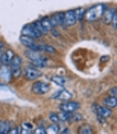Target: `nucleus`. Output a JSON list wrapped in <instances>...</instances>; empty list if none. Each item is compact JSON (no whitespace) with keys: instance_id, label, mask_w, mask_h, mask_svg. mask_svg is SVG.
<instances>
[{"instance_id":"f257e3e1","label":"nucleus","mask_w":117,"mask_h":134,"mask_svg":"<svg viewBox=\"0 0 117 134\" xmlns=\"http://www.w3.org/2000/svg\"><path fill=\"white\" fill-rule=\"evenodd\" d=\"M106 4H98L93 6L91 9H89L88 11H85V16H86V20L88 21H95V20H99L101 16L103 15V11L106 10Z\"/></svg>"},{"instance_id":"f03ea898","label":"nucleus","mask_w":117,"mask_h":134,"mask_svg":"<svg viewBox=\"0 0 117 134\" xmlns=\"http://www.w3.org/2000/svg\"><path fill=\"white\" fill-rule=\"evenodd\" d=\"M10 66V72L12 77H20L21 76V66H22V58L19 55H15L12 60L9 63Z\"/></svg>"},{"instance_id":"7ed1b4c3","label":"nucleus","mask_w":117,"mask_h":134,"mask_svg":"<svg viewBox=\"0 0 117 134\" xmlns=\"http://www.w3.org/2000/svg\"><path fill=\"white\" fill-rule=\"evenodd\" d=\"M49 90H51L49 83L42 82V81L35 82L32 86V91H33V93H36V94H44L47 92H49Z\"/></svg>"},{"instance_id":"20e7f679","label":"nucleus","mask_w":117,"mask_h":134,"mask_svg":"<svg viewBox=\"0 0 117 134\" xmlns=\"http://www.w3.org/2000/svg\"><path fill=\"white\" fill-rule=\"evenodd\" d=\"M80 104L78 102H74V100H66L59 104V109L61 112H67V113H73L74 110L79 109Z\"/></svg>"},{"instance_id":"39448f33","label":"nucleus","mask_w":117,"mask_h":134,"mask_svg":"<svg viewBox=\"0 0 117 134\" xmlns=\"http://www.w3.org/2000/svg\"><path fill=\"white\" fill-rule=\"evenodd\" d=\"M93 110L95 112L96 115H100L102 118H108V117H111V114H112V112H111L110 108L105 107V105H100L98 103H94L93 104Z\"/></svg>"},{"instance_id":"423d86ee","label":"nucleus","mask_w":117,"mask_h":134,"mask_svg":"<svg viewBox=\"0 0 117 134\" xmlns=\"http://www.w3.org/2000/svg\"><path fill=\"white\" fill-rule=\"evenodd\" d=\"M21 73H22V76L25 77L26 80H28V81H33V80L38 78V77L42 75V73L38 71L37 68H33V67H31V66L26 67V68H25Z\"/></svg>"},{"instance_id":"0eeeda50","label":"nucleus","mask_w":117,"mask_h":134,"mask_svg":"<svg viewBox=\"0 0 117 134\" xmlns=\"http://www.w3.org/2000/svg\"><path fill=\"white\" fill-rule=\"evenodd\" d=\"M21 34H22L23 36L31 37V38H33V40H36V38H40L41 36H42L41 34H38L37 31H36V30L33 29L32 24L25 25V26H23V29H22V31H21Z\"/></svg>"},{"instance_id":"6e6552de","label":"nucleus","mask_w":117,"mask_h":134,"mask_svg":"<svg viewBox=\"0 0 117 134\" xmlns=\"http://www.w3.org/2000/svg\"><path fill=\"white\" fill-rule=\"evenodd\" d=\"M73 97V93H70L69 91H67V90H64V88H62L61 91H57L53 96H52V98L53 99H62V100H68L70 99Z\"/></svg>"},{"instance_id":"1a4fd4ad","label":"nucleus","mask_w":117,"mask_h":134,"mask_svg":"<svg viewBox=\"0 0 117 134\" xmlns=\"http://www.w3.org/2000/svg\"><path fill=\"white\" fill-rule=\"evenodd\" d=\"M64 21H66V26H73L76 23V19H75V14H74V10H69L64 13Z\"/></svg>"},{"instance_id":"9d476101","label":"nucleus","mask_w":117,"mask_h":134,"mask_svg":"<svg viewBox=\"0 0 117 134\" xmlns=\"http://www.w3.org/2000/svg\"><path fill=\"white\" fill-rule=\"evenodd\" d=\"M116 14V10L115 9H106L103 11V15H102V20H103V24L106 25H110L111 21H112V18L113 15Z\"/></svg>"},{"instance_id":"9b49d317","label":"nucleus","mask_w":117,"mask_h":134,"mask_svg":"<svg viewBox=\"0 0 117 134\" xmlns=\"http://www.w3.org/2000/svg\"><path fill=\"white\" fill-rule=\"evenodd\" d=\"M25 55H26V57L30 58L31 61H36V60H41V58H43L44 56H43L41 52H36V51H32V50H30V48H27L26 51H25Z\"/></svg>"},{"instance_id":"f8f14e48","label":"nucleus","mask_w":117,"mask_h":134,"mask_svg":"<svg viewBox=\"0 0 117 134\" xmlns=\"http://www.w3.org/2000/svg\"><path fill=\"white\" fill-rule=\"evenodd\" d=\"M15 56L14 51H11V50H8V51H5L3 53V56H1V63L4 65V66H8L10 63V61L12 60V57Z\"/></svg>"},{"instance_id":"ddd939ff","label":"nucleus","mask_w":117,"mask_h":134,"mask_svg":"<svg viewBox=\"0 0 117 134\" xmlns=\"http://www.w3.org/2000/svg\"><path fill=\"white\" fill-rule=\"evenodd\" d=\"M20 42L22 43L23 46H26V47H28V48H31L33 45L36 43L33 38L27 37V36H23V35H21V36H20Z\"/></svg>"},{"instance_id":"4468645a","label":"nucleus","mask_w":117,"mask_h":134,"mask_svg":"<svg viewBox=\"0 0 117 134\" xmlns=\"http://www.w3.org/2000/svg\"><path fill=\"white\" fill-rule=\"evenodd\" d=\"M47 58L43 57L41 58V60H36V61H31V63H30V66L33 67V68H36V67H38V68H43V67L47 66Z\"/></svg>"},{"instance_id":"2eb2a0df","label":"nucleus","mask_w":117,"mask_h":134,"mask_svg":"<svg viewBox=\"0 0 117 134\" xmlns=\"http://www.w3.org/2000/svg\"><path fill=\"white\" fill-rule=\"evenodd\" d=\"M103 105H105V107H107V108H110V109H111V108H115V107H116L117 105V100H116V98H113V97H106V98H105V99H103Z\"/></svg>"},{"instance_id":"dca6fc26","label":"nucleus","mask_w":117,"mask_h":134,"mask_svg":"<svg viewBox=\"0 0 117 134\" xmlns=\"http://www.w3.org/2000/svg\"><path fill=\"white\" fill-rule=\"evenodd\" d=\"M10 128H11V125H10L9 122H6V120L0 122V134H8Z\"/></svg>"},{"instance_id":"f3484780","label":"nucleus","mask_w":117,"mask_h":134,"mask_svg":"<svg viewBox=\"0 0 117 134\" xmlns=\"http://www.w3.org/2000/svg\"><path fill=\"white\" fill-rule=\"evenodd\" d=\"M51 81L53 82V83H56L57 86H59V87H64V85H66V80L61 76H52Z\"/></svg>"},{"instance_id":"a211bd4d","label":"nucleus","mask_w":117,"mask_h":134,"mask_svg":"<svg viewBox=\"0 0 117 134\" xmlns=\"http://www.w3.org/2000/svg\"><path fill=\"white\" fill-rule=\"evenodd\" d=\"M41 25H42V27L44 29L46 32H49V31L53 29V26H52V24L49 23V19H48V18H44V19L41 20Z\"/></svg>"},{"instance_id":"6ab92c4d","label":"nucleus","mask_w":117,"mask_h":134,"mask_svg":"<svg viewBox=\"0 0 117 134\" xmlns=\"http://www.w3.org/2000/svg\"><path fill=\"white\" fill-rule=\"evenodd\" d=\"M94 130L90 125L85 124V125H81L79 129H78V134H93Z\"/></svg>"},{"instance_id":"aec40b11","label":"nucleus","mask_w":117,"mask_h":134,"mask_svg":"<svg viewBox=\"0 0 117 134\" xmlns=\"http://www.w3.org/2000/svg\"><path fill=\"white\" fill-rule=\"evenodd\" d=\"M58 117H59V122H69L72 118V113L61 112V113H58Z\"/></svg>"},{"instance_id":"412c9836","label":"nucleus","mask_w":117,"mask_h":134,"mask_svg":"<svg viewBox=\"0 0 117 134\" xmlns=\"http://www.w3.org/2000/svg\"><path fill=\"white\" fill-rule=\"evenodd\" d=\"M59 133V125L58 124H52L46 129V134H57Z\"/></svg>"},{"instance_id":"4be33fe9","label":"nucleus","mask_w":117,"mask_h":134,"mask_svg":"<svg viewBox=\"0 0 117 134\" xmlns=\"http://www.w3.org/2000/svg\"><path fill=\"white\" fill-rule=\"evenodd\" d=\"M32 26H33V29L36 30L38 34H41V35H44V34H47L46 31H44V29L42 27V25H41V21H35L32 24Z\"/></svg>"},{"instance_id":"5701e85b","label":"nucleus","mask_w":117,"mask_h":134,"mask_svg":"<svg viewBox=\"0 0 117 134\" xmlns=\"http://www.w3.org/2000/svg\"><path fill=\"white\" fill-rule=\"evenodd\" d=\"M74 14H75V19H76V21H78V20H81L85 16V9L81 8V9L74 10Z\"/></svg>"},{"instance_id":"b1692460","label":"nucleus","mask_w":117,"mask_h":134,"mask_svg":"<svg viewBox=\"0 0 117 134\" xmlns=\"http://www.w3.org/2000/svg\"><path fill=\"white\" fill-rule=\"evenodd\" d=\"M48 118H49V120H51L52 123H54V124H58V122H59L58 113H56V112H51V113L48 114Z\"/></svg>"},{"instance_id":"393cba45","label":"nucleus","mask_w":117,"mask_h":134,"mask_svg":"<svg viewBox=\"0 0 117 134\" xmlns=\"http://www.w3.org/2000/svg\"><path fill=\"white\" fill-rule=\"evenodd\" d=\"M49 23L52 24V26H53V29L56 27V26H59V20H58V16H57V14L56 15H53V16H51L49 18Z\"/></svg>"},{"instance_id":"a878e982","label":"nucleus","mask_w":117,"mask_h":134,"mask_svg":"<svg viewBox=\"0 0 117 134\" xmlns=\"http://www.w3.org/2000/svg\"><path fill=\"white\" fill-rule=\"evenodd\" d=\"M43 47V51H46V52H49V53H56L57 50L53 46H51V45H47V43H44V45H42Z\"/></svg>"},{"instance_id":"bb28decb","label":"nucleus","mask_w":117,"mask_h":134,"mask_svg":"<svg viewBox=\"0 0 117 134\" xmlns=\"http://www.w3.org/2000/svg\"><path fill=\"white\" fill-rule=\"evenodd\" d=\"M57 16H58V20H59V24H61V26L63 27V29H67L66 21H64V13H58V14H57Z\"/></svg>"},{"instance_id":"cd10ccee","label":"nucleus","mask_w":117,"mask_h":134,"mask_svg":"<svg viewBox=\"0 0 117 134\" xmlns=\"http://www.w3.org/2000/svg\"><path fill=\"white\" fill-rule=\"evenodd\" d=\"M33 134H46V129L43 128L42 125H38V127H36V129L32 132Z\"/></svg>"},{"instance_id":"c85d7f7f","label":"nucleus","mask_w":117,"mask_h":134,"mask_svg":"<svg viewBox=\"0 0 117 134\" xmlns=\"http://www.w3.org/2000/svg\"><path fill=\"white\" fill-rule=\"evenodd\" d=\"M81 118H83V117H81L80 113H72V118H70V120H72V122H78V120H80Z\"/></svg>"},{"instance_id":"c756f323","label":"nucleus","mask_w":117,"mask_h":134,"mask_svg":"<svg viewBox=\"0 0 117 134\" xmlns=\"http://www.w3.org/2000/svg\"><path fill=\"white\" fill-rule=\"evenodd\" d=\"M116 96H117V88H116V87H112V88L110 90V97L116 98Z\"/></svg>"},{"instance_id":"7c9ffc66","label":"nucleus","mask_w":117,"mask_h":134,"mask_svg":"<svg viewBox=\"0 0 117 134\" xmlns=\"http://www.w3.org/2000/svg\"><path fill=\"white\" fill-rule=\"evenodd\" d=\"M22 128L23 129H27V130H32V124H30V123H27V122H26V123H23L22 124Z\"/></svg>"},{"instance_id":"2f4dec72","label":"nucleus","mask_w":117,"mask_h":134,"mask_svg":"<svg viewBox=\"0 0 117 134\" xmlns=\"http://www.w3.org/2000/svg\"><path fill=\"white\" fill-rule=\"evenodd\" d=\"M111 24H112V26L116 29V26H117V14L113 15V18H112V21H111Z\"/></svg>"},{"instance_id":"473e14b6","label":"nucleus","mask_w":117,"mask_h":134,"mask_svg":"<svg viewBox=\"0 0 117 134\" xmlns=\"http://www.w3.org/2000/svg\"><path fill=\"white\" fill-rule=\"evenodd\" d=\"M8 134H19V130H17V128H10Z\"/></svg>"},{"instance_id":"72a5a7b5","label":"nucleus","mask_w":117,"mask_h":134,"mask_svg":"<svg viewBox=\"0 0 117 134\" xmlns=\"http://www.w3.org/2000/svg\"><path fill=\"white\" fill-rule=\"evenodd\" d=\"M51 32H52V35H53V36H56V37H58V36H59V32H58L56 29H52Z\"/></svg>"},{"instance_id":"f704fd0d","label":"nucleus","mask_w":117,"mask_h":134,"mask_svg":"<svg viewBox=\"0 0 117 134\" xmlns=\"http://www.w3.org/2000/svg\"><path fill=\"white\" fill-rule=\"evenodd\" d=\"M101 62H106V61H110V56H103V57L100 58Z\"/></svg>"},{"instance_id":"c9c22d12","label":"nucleus","mask_w":117,"mask_h":134,"mask_svg":"<svg viewBox=\"0 0 117 134\" xmlns=\"http://www.w3.org/2000/svg\"><path fill=\"white\" fill-rule=\"evenodd\" d=\"M59 134H70V129H67V128H66V129L62 130Z\"/></svg>"},{"instance_id":"e433bc0d","label":"nucleus","mask_w":117,"mask_h":134,"mask_svg":"<svg viewBox=\"0 0 117 134\" xmlns=\"http://www.w3.org/2000/svg\"><path fill=\"white\" fill-rule=\"evenodd\" d=\"M96 118H98V120H99V122H101L102 124L105 123V119H103L102 117H100V115H96Z\"/></svg>"},{"instance_id":"4c0bfd02","label":"nucleus","mask_w":117,"mask_h":134,"mask_svg":"<svg viewBox=\"0 0 117 134\" xmlns=\"http://www.w3.org/2000/svg\"><path fill=\"white\" fill-rule=\"evenodd\" d=\"M3 46H4V45H3V42H1V41H0V50H1V48H3Z\"/></svg>"},{"instance_id":"58836bf2","label":"nucleus","mask_w":117,"mask_h":134,"mask_svg":"<svg viewBox=\"0 0 117 134\" xmlns=\"http://www.w3.org/2000/svg\"><path fill=\"white\" fill-rule=\"evenodd\" d=\"M0 63H1V61H0Z\"/></svg>"},{"instance_id":"ea45409f","label":"nucleus","mask_w":117,"mask_h":134,"mask_svg":"<svg viewBox=\"0 0 117 134\" xmlns=\"http://www.w3.org/2000/svg\"><path fill=\"white\" fill-rule=\"evenodd\" d=\"M32 134H33V133H32Z\"/></svg>"}]
</instances>
